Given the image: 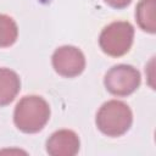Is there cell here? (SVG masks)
<instances>
[{"label":"cell","mask_w":156,"mask_h":156,"mask_svg":"<svg viewBox=\"0 0 156 156\" xmlns=\"http://www.w3.org/2000/svg\"><path fill=\"white\" fill-rule=\"evenodd\" d=\"M50 118V106L37 95L22 98L15 107L13 122L23 133H38L41 130Z\"/></svg>","instance_id":"obj_1"},{"label":"cell","mask_w":156,"mask_h":156,"mask_svg":"<svg viewBox=\"0 0 156 156\" xmlns=\"http://www.w3.org/2000/svg\"><path fill=\"white\" fill-rule=\"evenodd\" d=\"M96 126L107 136H121L127 133L133 122V113L129 106L119 100L105 102L96 113Z\"/></svg>","instance_id":"obj_2"},{"label":"cell","mask_w":156,"mask_h":156,"mask_svg":"<svg viewBox=\"0 0 156 156\" xmlns=\"http://www.w3.org/2000/svg\"><path fill=\"white\" fill-rule=\"evenodd\" d=\"M133 39V26L126 21H117L102 29L99 37V45L101 50L108 56L119 57L129 51Z\"/></svg>","instance_id":"obj_3"},{"label":"cell","mask_w":156,"mask_h":156,"mask_svg":"<svg viewBox=\"0 0 156 156\" xmlns=\"http://www.w3.org/2000/svg\"><path fill=\"white\" fill-rule=\"evenodd\" d=\"M140 73L129 65H117L105 74L104 84L108 93L116 96H127L140 85Z\"/></svg>","instance_id":"obj_4"},{"label":"cell","mask_w":156,"mask_h":156,"mask_svg":"<svg viewBox=\"0 0 156 156\" xmlns=\"http://www.w3.org/2000/svg\"><path fill=\"white\" fill-rule=\"evenodd\" d=\"M52 67L62 77L73 78L79 76L85 68V57L83 52L71 45H65L52 54Z\"/></svg>","instance_id":"obj_5"},{"label":"cell","mask_w":156,"mask_h":156,"mask_svg":"<svg viewBox=\"0 0 156 156\" xmlns=\"http://www.w3.org/2000/svg\"><path fill=\"white\" fill-rule=\"evenodd\" d=\"M78 135L69 129H61L50 135L46 141V151L51 156H74L79 151Z\"/></svg>","instance_id":"obj_6"},{"label":"cell","mask_w":156,"mask_h":156,"mask_svg":"<svg viewBox=\"0 0 156 156\" xmlns=\"http://www.w3.org/2000/svg\"><path fill=\"white\" fill-rule=\"evenodd\" d=\"M21 89V80L10 68H0V106H6L15 100Z\"/></svg>","instance_id":"obj_7"},{"label":"cell","mask_w":156,"mask_h":156,"mask_svg":"<svg viewBox=\"0 0 156 156\" xmlns=\"http://www.w3.org/2000/svg\"><path fill=\"white\" fill-rule=\"evenodd\" d=\"M135 17L143 30L154 34L156 32V0H140Z\"/></svg>","instance_id":"obj_8"},{"label":"cell","mask_w":156,"mask_h":156,"mask_svg":"<svg viewBox=\"0 0 156 156\" xmlns=\"http://www.w3.org/2000/svg\"><path fill=\"white\" fill-rule=\"evenodd\" d=\"M18 37V28L13 18L7 15H0V48L11 46Z\"/></svg>","instance_id":"obj_9"},{"label":"cell","mask_w":156,"mask_h":156,"mask_svg":"<svg viewBox=\"0 0 156 156\" xmlns=\"http://www.w3.org/2000/svg\"><path fill=\"white\" fill-rule=\"evenodd\" d=\"M104 1L113 9H124L130 4L132 0H104Z\"/></svg>","instance_id":"obj_10"}]
</instances>
